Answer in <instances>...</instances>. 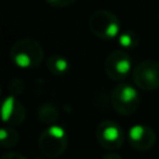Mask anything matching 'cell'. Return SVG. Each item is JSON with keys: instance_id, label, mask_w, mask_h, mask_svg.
Listing matches in <instances>:
<instances>
[{"instance_id": "obj_1", "label": "cell", "mask_w": 159, "mask_h": 159, "mask_svg": "<svg viewBox=\"0 0 159 159\" xmlns=\"http://www.w3.org/2000/svg\"><path fill=\"white\" fill-rule=\"evenodd\" d=\"M9 56L14 65L26 70L40 66L45 57V53L39 41L26 37L17 40L12 45Z\"/></svg>"}, {"instance_id": "obj_2", "label": "cell", "mask_w": 159, "mask_h": 159, "mask_svg": "<svg viewBox=\"0 0 159 159\" xmlns=\"http://www.w3.org/2000/svg\"><path fill=\"white\" fill-rule=\"evenodd\" d=\"M68 145V134L60 124H50L39 137V148L47 158L60 157Z\"/></svg>"}, {"instance_id": "obj_3", "label": "cell", "mask_w": 159, "mask_h": 159, "mask_svg": "<svg viewBox=\"0 0 159 159\" xmlns=\"http://www.w3.org/2000/svg\"><path fill=\"white\" fill-rule=\"evenodd\" d=\"M91 31L102 40H112L119 36L120 22L119 19L109 10H96L88 20Z\"/></svg>"}, {"instance_id": "obj_4", "label": "cell", "mask_w": 159, "mask_h": 159, "mask_svg": "<svg viewBox=\"0 0 159 159\" xmlns=\"http://www.w3.org/2000/svg\"><path fill=\"white\" fill-rule=\"evenodd\" d=\"M111 98L114 109L123 116L133 114L140 104V96L138 89L128 82H120L117 84L112 91Z\"/></svg>"}, {"instance_id": "obj_5", "label": "cell", "mask_w": 159, "mask_h": 159, "mask_svg": "<svg viewBox=\"0 0 159 159\" xmlns=\"http://www.w3.org/2000/svg\"><path fill=\"white\" fill-rule=\"evenodd\" d=\"M133 81L137 87L144 91L159 88V61L143 60L133 70Z\"/></svg>"}, {"instance_id": "obj_6", "label": "cell", "mask_w": 159, "mask_h": 159, "mask_svg": "<svg viewBox=\"0 0 159 159\" xmlns=\"http://www.w3.org/2000/svg\"><path fill=\"white\" fill-rule=\"evenodd\" d=\"M96 137L98 143L108 150L119 149L124 143V133L122 127L111 119L102 120L96 130Z\"/></svg>"}, {"instance_id": "obj_7", "label": "cell", "mask_w": 159, "mask_h": 159, "mask_svg": "<svg viewBox=\"0 0 159 159\" xmlns=\"http://www.w3.org/2000/svg\"><path fill=\"white\" fill-rule=\"evenodd\" d=\"M104 70L109 78L114 81L124 80L132 70V58L129 53L124 50L112 51L104 61Z\"/></svg>"}, {"instance_id": "obj_8", "label": "cell", "mask_w": 159, "mask_h": 159, "mask_svg": "<svg viewBox=\"0 0 159 159\" xmlns=\"http://www.w3.org/2000/svg\"><path fill=\"white\" fill-rule=\"evenodd\" d=\"M155 132L145 124H133L128 130V142L137 150H149L155 144Z\"/></svg>"}, {"instance_id": "obj_9", "label": "cell", "mask_w": 159, "mask_h": 159, "mask_svg": "<svg viewBox=\"0 0 159 159\" xmlns=\"http://www.w3.org/2000/svg\"><path fill=\"white\" fill-rule=\"evenodd\" d=\"M25 117H26V111L24 104L14 94H9L4 99L1 107L2 122L5 124H9V127H14L21 124Z\"/></svg>"}, {"instance_id": "obj_10", "label": "cell", "mask_w": 159, "mask_h": 159, "mask_svg": "<svg viewBox=\"0 0 159 159\" xmlns=\"http://www.w3.org/2000/svg\"><path fill=\"white\" fill-rule=\"evenodd\" d=\"M47 70L55 76H62L70 70V61L62 55H52L46 61Z\"/></svg>"}, {"instance_id": "obj_11", "label": "cell", "mask_w": 159, "mask_h": 159, "mask_svg": "<svg viewBox=\"0 0 159 159\" xmlns=\"http://www.w3.org/2000/svg\"><path fill=\"white\" fill-rule=\"evenodd\" d=\"M20 134L14 127H2L0 129V144L4 148H11L19 142Z\"/></svg>"}, {"instance_id": "obj_12", "label": "cell", "mask_w": 159, "mask_h": 159, "mask_svg": "<svg viewBox=\"0 0 159 159\" xmlns=\"http://www.w3.org/2000/svg\"><path fill=\"white\" fill-rule=\"evenodd\" d=\"M117 40L122 48H133L139 43V35L133 30H125L119 34Z\"/></svg>"}, {"instance_id": "obj_13", "label": "cell", "mask_w": 159, "mask_h": 159, "mask_svg": "<svg viewBox=\"0 0 159 159\" xmlns=\"http://www.w3.org/2000/svg\"><path fill=\"white\" fill-rule=\"evenodd\" d=\"M39 117H40L41 122H43V123L55 124L53 122L58 118V112L52 104L45 103L39 108Z\"/></svg>"}, {"instance_id": "obj_14", "label": "cell", "mask_w": 159, "mask_h": 159, "mask_svg": "<svg viewBox=\"0 0 159 159\" xmlns=\"http://www.w3.org/2000/svg\"><path fill=\"white\" fill-rule=\"evenodd\" d=\"M75 2V0H48L47 1V4L48 5H52V6H60V7H63V6H67V5H71V4H73Z\"/></svg>"}, {"instance_id": "obj_15", "label": "cell", "mask_w": 159, "mask_h": 159, "mask_svg": "<svg viewBox=\"0 0 159 159\" xmlns=\"http://www.w3.org/2000/svg\"><path fill=\"white\" fill-rule=\"evenodd\" d=\"M1 159H27V158H25L22 154L16 153V152H7V153L2 154Z\"/></svg>"}, {"instance_id": "obj_16", "label": "cell", "mask_w": 159, "mask_h": 159, "mask_svg": "<svg viewBox=\"0 0 159 159\" xmlns=\"http://www.w3.org/2000/svg\"><path fill=\"white\" fill-rule=\"evenodd\" d=\"M102 159H123L120 155L116 154V153H108L107 155H104Z\"/></svg>"}, {"instance_id": "obj_17", "label": "cell", "mask_w": 159, "mask_h": 159, "mask_svg": "<svg viewBox=\"0 0 159 159\" xmlns=\"http://www.w3.org/2000/svg\"><path fill=\"white\" fill-rule=\"evenodd\" d=\"M158 20H159V12H158Z\"/></svg>"}]
</instances>
